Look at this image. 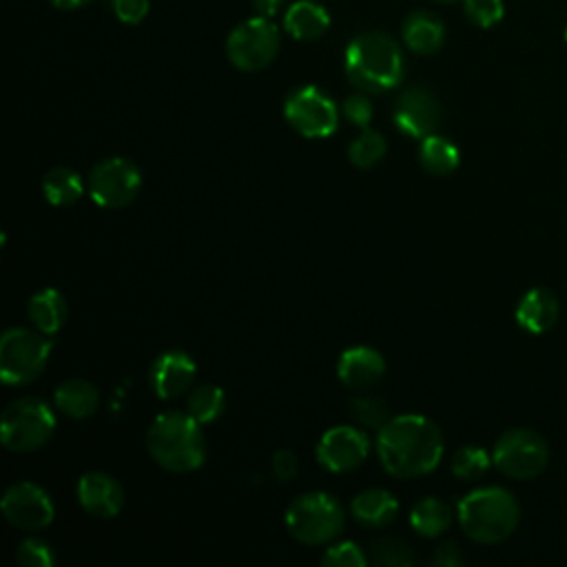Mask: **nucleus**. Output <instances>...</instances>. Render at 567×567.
Instances as JSON below:
<instances>
[{
    "instance_id": "nucleus-12",
    "label": "nucleus",
    "mask_w": 567,
    "mask_h": 567,
    "mask_svg": "<svg viewBox=\"0 0 567 567\" xmlns=\"http://www.w3.org/2000/svg\"><path fill=\"white\" fill-rule=\"evenodd\" d=\"M0 507L7 523L22 532L44 529L55 516L51 496L31 481H18L9 485Z\"/></svg>"
},
{
    "instance_id": "nucleus-39",
    "label": "nucleus",
    "mask_w": 567,
    "mask_h": 567,
    "mask_svg": "<svg viewBox=\"0 0 567 567\" xmlns=\"http://www.w3.org/2000/svg\"><path fill=\"white\" fill-rule=\"evenodd\" d=\"M252 9L257 16H264V18H272L277 16V11L281 9L284 0H250Z\"/></svg>"
},
{
    "instance_id": "nucleus-42",
    "label": "nucleus",
    "mask_w": 567,
    "mask_h": 567,
    "mask_svg": "<svg viewBox=\"0 0 567 567\" xmlns=\"http://www.w3.org/2000/svg\"><path fill=\"white\" fill-rule=\"evenodd\" d=\"M439 2H452V0H439Z\"/></svg>"
},
{
    "instance_id": "nucleus-24",
    "label": "nucleus",
    "mask_w": 567,
    "mask_h": 567,
    "mask_svg": "<svg viewBox=\"0 0 567 567\" xmlns=\"http://www.w3.org/2000/svg\"><path fill=\"white\" fill-rule=\"evenodd\" d=\"M410 525L419 536L436 538L452 525V509L441 498L427 496L414 503L410 509Z\"/></svg>"
},
{
    "instance_id": "nucleus-34",
    "label": "nucleus",
    "mask_w": 567,
    "mask_h": 567,
    "mask_svg": "<svg viewBox=\"0 0 567 567\" xmlns=\"http://www.w3.org/2000/svg\"><path fill=\"white\" fill-rule=\"evenodd\" d=\"M323 567H365L368 558L363 549L357 543L343 540L337 545H330L321 556Z\"/></svg>"
},
{
    "instance_id": "nucleus-37",
    "label": "nucleus",
    "mask_w": 567,
    "mask_h": 567,
    "mask_svg": "<svg viewBox=\"0 0 567 567\" xmlns=\"http://www.w3.org/2000/svg\"><path fill=\"white\" fill-rule=\"evenodd\" d=\"M299 472V463L297 456L290 450H277L272 456V474L279 481H292Z\"/></svg>"
},
{
    "instance_id": "nucleus-14",
    "label": "nucleus",
    "mask_w": 567,
    "mask_h": 567,
    "mask_svg": "<svg viewBox=\"0 0 567 567\" xmlns=\"http://www.w3.org/2000/svg\"><path fill=\"white\" fill-rule=\"evenodd\" d=\"M392 120L401 133L423 140L436 131L441 122V104L430 89L410 86L396 97Z\"/></svg>"
},
{
    "instance_id": "nucleus-3",
    "label": "nucleus",
    "mask_w": 567,
    "mask_h": 567,
    "mask_svg": "<svg viewBox=\"0 0 567 567\" xmlns=\"http://www.w3.org/2000/svg\"><path fill=\"white\" fill-rule=\"evenodd\" d=\"M199 425L188 412H164L155 416L146 432L148 454L168 472L184 474L202 467L206 441Z\"/></svg>"
},
{
    "instance_id": "nucleus-38",
    "label": "nucleus",
    "mask_w": 567,
    "mask_h": 567,
    "mask_svg": "<svg viewBox=\"0 0 567 567\" xmlns=\"http://www.w3.org/2000/svg\"><path fill=\"white\" fill-rule=\"evenodd\" d=\"M463 563L461 549L454 540H445L434 549V565L439 567H458Z\"/></svg>"
},
{
    "instance_id": "nucleus-11",
    "label": "nucleus",
    "mask_w": 567,
    "mask_h": 567,
    "mask_svg": "<svg viewBox=\"0 0 567 567\" xmlns=\"http://www.w3.org/2000/svg\"><path fill=\"white\" fill-rule=\"evenodd\" d=\"M142 188L140 168L126 157H106L89 173V193L102 208L128 206Z\"/></svg>"
},
{
    "instance_id": "nucleus-4",
    "label": "nucleus",
    "mask_w": 567,
    "mask_h": 567,
    "mask_svg": "<svg viewBox=\"0 0 567 567\" xmlns=\"http://www.w3.org/2000/svg\"><path fill=\"white\" fill-rule=\"evenodd\" d=\"M467 538L492 545L509 538L520 520V505L505 487H478L465 494L456 507Z\"/></svg>"
},
{
    "instance_id": "nucleus-18",
    "label": "nucleus",
    "mask_w": 567,
    "mask_h": 567,
    "mask_svg": "<svg viewBox=\"0 0 567 567\" xmlns=\"http://www.w3.org/2000/svg\"><path fill=\"white\" fill-rule=\"evenodd\" d=\"M558 315H560V303L556 292L549 288L527 290L516 306L518 326L532 334H543L551 330L558 321Z\"/></svg>"
},
{
    "instance_id": "nucleus-35",
    "label": "nucleus",
    "mask_w": 567,
    "mask_h": 567,
    "mask_svg": "<svg viewBox=\"0 0 567 567\" xmlns=\"http://www.w3.org/2000/svg\"><path fill=\"white\" fill-rule=\"evenodd\" d=\"M343 115L350 124L359 126V128H368L370 120H372V102L368 100L365 93H352L343 100Z\"/></svg>"
},
{
    "instance_id": "nucleus-6",
    "label": "nucleus",
    "mask_w": 567,
    "mask_h": 567,
    "mask_svg": "<svg viewBox=\"0 0 567 567\" xmlns=\"http://www.w3.org/2000/svg\"><path fill=\"white\" fill-rule=\"evenodd\" d=\"M55 432V414L42 399L22 396L11 401L0 416L2 445L9 452H33Z\"/></svg>"
},
{
    "instance_id": "nucleus-32",
    "label": "nucleus",
    "mask_w": 567,
    "mask_h": 567,
    "mask_svg": "<svg viewBox=\"0 0 567 567\" xmlns=\"http://www.w3.org/2000/svg\"><path fill=\"white\" fill-rule=\"evenodd\" d=\"M463 11L472 24L489 29L503 20L505 4L503 0H463Z\"/></svg>"
},
{
    "instance_id": "nucleus-1",
    "label": "nucleus",
    "mask_w": 567,
    "mask_h": 567,
    "mask_svg": "<svg viewBox=\"0 0 567 567\" xmlns=\"http://www.w3.org/2000/svg\"><path fill=\"white\" fill-rule=\"evenodd\" d=\"M377 454L388 474L419 478L441 463L443 432L427 416L401 414L379 427Z\"/></svg>"
},
{
    "instance_id": "nucleus-21",
    "label": "nucleus",
    "mask_w": 567,
    "mask_h": 567,
    "mask_svg": "<svg viewBox=\"0 0 567 567\" xmlns=\"http://www.w3.org/2000/svg\"><path fill=\"white\" fill-rule=\"evenodd\" d=\"M350 512L357 523L381 529L396 518L399 501L383 487H370L354 496V501L350 503Z\"/></svg>"
},
{
    "instance_id": "nucleus-7",
    "label": "nucleus",
    "mask_w": 567,
    "mask_h": 567,
    "mask_svg": "<svg viewBox=\"0 0 567 567\" xmlns=\"http://www.w3.org/2000/svg\"><path fill=\"white\" fill-rule=\"evenodd\" d=\"M51 339L38 328H9L0 339V377L7 385L35 381L49 361Z\"/></svg>"
},
{
    "instance_id": "nucleus-23",
    "label": "nucleus",
    "mask_w": 567,
    "mask_h": 567,
    "mask_svg": "<svg viewBox=\"0 0 567 567\" xmlns=\"http://www.w3.org/2000/svg\"><path fill=\"white\" fill-rule=\"evenodd\" d=\"M29 319L31 323L53 337L66 321V315H69V306H66V299L60 290L55 288H42L38 290L31 299H29Z\"/></svg>"
},
{
    "instance_id": "nucleus-16",
    "label": "nucleus",
    "mask_w": 567,
    "mask_h": 567,
    "mask_svg": "<svg viewBox=\"0 0 567 567\" xmlns=\"http://www.w3.org/2000/svg\"><path fill=\"white\" fill-rule=\"evenodd\" d=\"M78 501L89 516L113 518L124 507V489L104 472H86L78 481Z\"/></svg>"
},
{
    "instance_id": "nucleus-9",
    "label": "nucleus",
    "mask_w": 567,
    "mask_h": 567,
    "mask_svg": "<svg viewBox=\"0 0 567 567\" xmlns=\"http://www.w3.org/2000/svg\"><path fill=\"white\" fill-rule=\"evenodd\" d=\"M279 44L281 35L272 20L252 16L230 31L226 40V55L233 66L252 73L266 69L277 58Z\"/></svg>"
},
{
    "instance_id": "nucleus-10",
    "label": "nucleus",
    "mask_w": 567,
    "mask_h": 567,
    "mask_svg": "<svg viewBox=\"0 0 567 567\" xmlns=\"http://www.w3.org/2000/svg\"><path fill=\"white\" fill-rule=\"evenodd\" d=\"M286 122L303 137H328L339 126L337 104L317 86L306 84L288 93L284 102Z\"/></svg>"
},
{
    "instance_id": "nucleus-27",
    "label": "nucleus",
    "mask_w": 567,
    "mask_h": 567,
    "mask_svg": "<svg viewBox=\"0 0 567 567\" xmlns=\"http://www.w3.org/2000/svg\"><path fill=\"white\" fill-rule=\"evenodd\" d=\"M226 410V394L219 385H199L188 394V414L199 423H213Z\"/></svg>"
},
{
    "instance_id": "nucleus-15",
    "label": "nucleus",
    "mask_w": 567,
    "mask_h": 567,
    "mask_svg": "<svg viewBox=\"0 0 567 567\" xmlns=\"http://www.w3.org/2000/svg\"><path fill=\"white\" fill-rule=\"evenodd\" d=\"M195 372H197V365L186 352L166 350L153 361L148 379L155 396L168 401L190 390L195 381Z\"/></svg>"
},
{
    "instance_id": "nucleus-22",
    "label": "nucleus",
    "mask_w": 567,
    "mask_h": 567,
    "mask_svg": "<svg viewBox=\"0 0 567 567\" xmlns=\"http://www.w3.org/2000/svg\"><path fill=\"white\" fill-rule=\"evenodd\" d=\"M55 408L71 419H86L100 408V392L86 379H66L55 388Z\"/></svg>"
},
{
    "instance_id": "nucleus-20",
    "label": "nucleus",
    "mask_w": 567,
    "mask_h": 567,
    "mask_svg": "<svg viewBox=\"0 0 567 567\" xmlns=\"http://www.w3.org/2000/svg\"><path fill=\"white\" fill-rule=\"evenodd\" d=\"M330 27V16L323 4L315 0H297L284 13V29L290 38L312 42L321 38Z\"/></svg>"
},
{
    "instance_id": "nucleus-33",
    "label": "nucleus",
    "mask_w": 567,
    "mask_h": 567,
    "mask_svg": "<svg viewBox=\"0 0 567 567\" xmlns=\"http://www.w3.org/2000/svg\"><path fill=\"white\" fill-rule=\"evenodd\" d=\"M16 563L22 567H53L55 554H53L51 545L44 543L42 538H24L18 545Z\"/></svg>"
},
{
    "instance_id": "nucleus-31",
    "label": "nucleus",
    "mask_w": 567,
    "mask_h": 567,
    "mask_svg": "<svg viewBox=\"0 0 567 567\" xmlns=\"http://www.w3.org/2000/svg\"><path fill=\"white\" fill-rule=\"evenodd\" d=\"M350 416L361 427H372V430L383 427L388 423V419H390L385 401L374 396V394H359V396H354L350 401Z\"/></svg>"
},
{
    "instance_id": "nucleus-30",
    "label": "nucleus",
    "mask_w": 567,
    "mask_h": 567,
    "mask_svg": "<svg viewBox=\"0 0 567 567\" xmlns=\"http://www.w3.org/2000/svg\"><path fill=\"white\" fill-rule=\"evenodd\" d=\"M492 465V456L478 445H463L452 456V474L463 481L481 478Z\"/></svg>"
},
{
    "instance_id": "nucleus-25",
    "label": "nucleus",
    "mask_w": 567,
    "mask_h": 567,
    "mask_svg": "<svg viewBox=\"0 0 567 567\" xmlns=\"http://www.w3.org/2000/svg\"><path fill=\"white\" fill-rule=\"evenodd\" d=\"M42 193L51 206H71L84 193V182L78 171L69 166H55L42 177Z\"/></svg>"
},
{
    "instance_id": "nucleus-28",
    "label": "nucleus",
    "mask_w": 567,
    "mask_h": 567,
    "mask_svg": "<svg viewBox=\"0 0 567 567\" xmlns=\"http://www.w3.org/2000/svg\"><path fill=\"white\" fill-rule=\"evenodd\" d=\"M388 151L385 137L379 131L363 128L359 137H354L348 146V159L359 168H372L383 159Z\"/></svg>"
},
{
    "instance_id": "nucleus-29",
    "label": "nucleus",
    "mask_w": 567,
    "mask_h": 567,
    "mask_svg": "<svg viewBox=\"0 0 567 567\" xmlns=\"http://www.w3.org/2000/svg\"><path fill=\"white\" fill-rule=\"evenodd\" d=\"M372 563L379 567H410L414 565V554L408 543L394 536H381L370 543Z\"/></svg>"
},
{
    "instance_id": "nucleus-36",
    "label": "nucleus",
    "mask_w": 567,
    "mask_h": 567,
    "mask_svg": "<svg viewBox=\"0 0 567 567\" xmlns=\"http://www.w3.org/2000/svg\"><path fill=\"white\" fill-rule=\"evenodd\" d=\"M109 4L124 24H140L151 9V0H109Z\"/></svg>"
},
{
    "instance_id": "nucleus-19",
    "label": "nucleus",
    "mask_w": 567,
    "mask_h": 567,
    "mask_svg": "<svg viewBox=\"0 0 567 567\" xmlns=\"http://www.w3.org/2000/svg\"><path fill=\"white\" fill-rule=\"evenodd\" d=\"M403 44L416 53V55H432L443 47L445 40V27L439 16L416 9L405 16L401 27Z\"/></svg>"
},
{
    "instance_id": "nucleus-2",
    "label": "nucleus",
    "mask_w": 567,
    "mask_h": 567,
    "mask_svg": "<svg viewBox=\"0 0 567 567\" xmlns=\"http://www.w3.org/2000/svg\"><path fill=\"white\" fill-rule=\"evenodd\" d=\"M346 75L363 93H385L401 84L405 75L403 51L383 31L354 35L346 47Z\"/></svg>"
},
{
    "instance_id": "nucleus-40",
    "label": "nucleus",
    "mask_w": 567,
    "mask_h": 567,
    "mask_svg": "<svg viewBox=\"0 0 567 567\" xmlns=\"http://www.w3.org/2000/svg\"><path fill=\"white\" fill-rule=\"evenodd\" d=\"M55 9H62V11H71V9H80L84 4H89L91 0H49Z\"/></svg>"
},
{
    "instance_id": "nucleus-26",
    "label": "nucleus",
    "mask_w": 567,
    "mask_h": 567,
    "mask_svg": "<svg viewBox=\"0 0 567 567\" xmlns=\"http://www.w3.org/2000/svg\"><path fill=\"white\" fill-rule=\"evenodd\" d=\"M419 162L432 175H450L461 162V153L452 140L443 135H427L419 146Z\"/></svg>"
},
{
    "instance_id": "nucleus-5",
    "label": "nucleus",
    "mask_w": 567,
    "mask_h": 567,
    "mask_svg": "<svg viewBox=\"0 0 567 567\" xmlns=\"http://www.w3.org/2000/svg\"><path fill=\"white\" fill-rule=\"evenodd\" d=\"M346 516L339 501L326 492L297 496L286 509L290 536L303 545H323L343 532Z\"/></svg>"
},
{
    "instance_id": "nucleus-13",
    "label": "nucleus",
    "mask_w": 567,
    "mask_h": 567,
    "mask_svg": "<svg viewBox=\"0 0 567 567\" xmlns=\"http://www.w3.org/2000/svg\"><path fill=\"white\" fill-rule=\"evenodd\" d=\"M370 452V441L365 432L354 425H337L323 432L317 443V461L328 472H350L359 467Z\"/></svg>"
},
{
    "instance_id": "nucleus-17",
    "label": "nucleus",
    "mask_w": 567,
    "mask_h": 567,
    "mask_svg": "<svg viewBox=\"0 0 567 567\" xmlns=\"http://www.w3.org/2000/svg\"><path fill=\"white\" fill-rule=\"evenodd\" d=\"M385 374V359L368 346H354L341 352L337 363V377L354 392H365Z\"/></svg>"
},
{
    "instance_id": "nucleus-41",
    "label": "nucleus",
    "mask_w": 567,
    "mask_h": 567,
    "mask_svg": "<svg viewBox=\"0 0 567 567\" xmlns=\"http://www.w3.org/2000/svg\"><path fill=\"white\" fill-rule=\"evenodd\" d=\"M565 42H567V29H565Z\"/></svg>"
},
{
    "instance_id": "nucleus-8",
    "label": "nucleus",
    "mask_w": 567,
    "mask_h": 567,
    "mask_svg": "<svg viewBox=\"0 0 567 567\" xmlns=\"http://www.w3.org/2000/svg\"><path fill=\"white\" fill-rule=\"evenodd\" d=\"M492 463L501 474L514 481H529L547 467L549 447L536 430L512 427L496 439Z\"/></svg>"
}]
</instances>
